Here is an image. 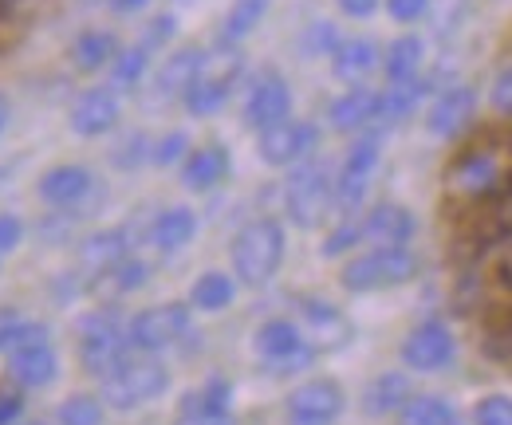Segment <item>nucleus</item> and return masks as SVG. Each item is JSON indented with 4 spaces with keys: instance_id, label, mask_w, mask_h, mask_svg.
Returning a JSON list of instances; mask_svg holds the SVG:
<instances>
[{
    "instance_id": "nucleus-33",
    "label": "nucleus",
    "mask_w": 512,
    "mask_h": 425,
    "mask_svg": "<svg viewBox=\"0 0 512 425\" xmlns=\"http://www.w3.org/2000/svg\"><path fill=\"white\" fill-rule=\"evenodd\" d=\"M402 425H453L457 414L446 398H434V394H422V398H410L402 410Z\"/></svg>"
},
{
    "instance_id": "nucleus-1",
    "label": "nucleus",
    "mask_w": 512,
    "mask_h": 425,
    "mask_svg": "<svg viewBox=\"0 0 512 425\" xmlns=\"http://www.w3.org/2000/svg\"><path fill=\"white\" fill-rule=\"evenodd\" d=\"M284 264V229L272 217H256L249 221L237 237H233V272L241 276V284L264 288Z\"/></svg>"
},
{
    "instance_id": "nucleus-49",
    "label": "nucleus",
    "mask_w": 512,
    "mask_h": 425,
    "mask_svg": "<svg viewBox=\"0 0 512 425\" xmlns=\"http://www.w3.org/2000/svg\"><path fill=\"white\" fill-rule=\"evenodd\" d=\"M4 122H8V107H4V99H0V130H4Z\"/></svg>"
},
{
    "instance_id": "nucleus-25",
    "label": "nucleus",
    "mask_w": 512,
    "mask_h": 425,
    "mask_svg": "<svg viewBox=\"0 0 512 425\" xmlns=\"http://www.w3.org/2000/svg\"><path fill=\"white\" fill-rule=\"evenodd\" d=\"M497 178H501V170L489 154H465L449 174L453 189H461V193H489V189H497Z\"/></svg>"
},
{
    "instance_id": "nucleus-42",
    "label": "nucleus",
    "mask_w": 512,
    "mask_h": 425,
    "mask_svg": "<svg viewBox=\"0 0 512 425\" xmlns=\"http://www.w3.org/2000/svg\"><path fill=\"white\" fill-rule=\"evenodd\" d=\"M170 36H174V16H158V20L146 28V36H142V48H146V52H154V48H162Z\"/></svg>"
},
{
    "instance_id": "nucleus-44",
    "label": "nucleus",
    "mask_w": 512,
    "mask_h": 425,
    "mask_svg": "<svg viewBox=\"0 0 512 425\" xmlns=\"http://www.w3.org/2000/svg\"><path fill=\"white\" fill-rule=\"evenodd\" d=\"M24 410V398L16 390H0V425H12Z\"/></svg>"
},
{
    "instance_id": "nucleus-8",
    "label": "nucleus",
    "mask_w": 512,
    "mask_h": 425,
    "mask_svg": "<svg viewBox=\"0 0 512 425\" xmlns=\"http://www.w3.org/2000/svg\"><path fill=\"white\" fill-rule=\"evenodd\" d=\"M316 142H320V130L312 122L284 119L276 126H268V130H260L256 150H260V158L268 166H296L316 150Z\"/></svg>"
},
{
    "instance_id": "nucleus-31",
    "label": "nucleus",
    "mask_w": 512,
    "mask_h": 425,
    "mask_svg": "<svg viewBox=\"0 0 512 425\" xmlns=\"http://www.w3.org/2000/svg\"><path fill=\"white\" fill-rule=\"evenodd\" d=\"M268 4H272V0H233V8H229V16H225V28H221V40H225V44L245 40L256 24L264 20Z\"/></svg>"
},
{
    "instance_id": "nucleus-34",
    "label": "nucleus",
    "mask_w": 512,
    "mask_h": 425,
    "mask_svg": "<svg viewBox=\"0 0 512 425\" xmlns=\"http://www.w3.org/2000/svg\"><path fill=\"white\" fill-rule=\"evenodd\" d=\"M229 402H233V394H229V382H225V378H213V382H205L197 394H190V398H186V406H182V410L229 414Z\"/></svg>"
},
{
    "instance_id": "nucleus-12",
    "label": "nucleus",
    "mask_w": 512,
    "mask_h": 425,
    "mask_svg": "<svg viewBox=\"0 0 512 425\" xmlns=\"http://www.w3.org/2000/svg\"><path fill=\"white\" fill-rule=\"evenodd\" d=\"M375 166H379V138L371 134V138H359V142L347 150L343 166H339V178H335V205H339V209L351 213V209L367 197V185H371Z\"/></svg>"
},
{
    "instance_id": "nucleus-26",
    "label": "nucleus",
    "mask_w": 512,
    "mask_h": 425,
    "mask_svg": "<svg viewBox=\"0 0 512 425\" xmlns=\"http://www.w3.org/2000/svg\"><path fill=\"white\" fill-rule=\"evenodd\" d=\"M422 56H426V48H422L418 36H398V40L386 48V60H383L386 79H390V83H410V79H418Z\"/></svg>"
},
{
    "instance_id": "nucleus-23",
    "label": "nucleus",
    "mask_w": 512,
    "mask_h": 425,
    "mask_svg": "<svg viewBox=\"0 0 512 425\" xmlns=\"http://www.w3.org/2000/svg\"><path fill=\"white\" fill-rule=\"evenodd\" d=\"M91 182H95V178H91V170H83V166H56V170L44 174L40 197H44L48 205H75V201L87 197Z\"/></svg>"
},
{
    "instance_id": "nucleus-41",
    "label": "nucleus",
    "mask_w": 512,
    "mask_h": 425,
    "mask_svg": "<svg viewBox=\"0 0 512 425\" xmlns=\"http://www.w3.org/2000/svg\"><path fill=\"white\" fill-rule=\"evenodd\" d=\"M182 150H186V134H182V130H174V134H166V138L158 142L154 162H158V166H170V162H178V158H182Z\"/></svg>"
},
{
    "instance_id": "nucleus-36",
    "label": "nucleus",
    "mask_w": 512,
    "mask_h": 425,
    "mask_svg": "<svg viewBox=\"0 0 512 425\" xmlns=\"http://www.w3.org/2000/svg\"><path fill=\"white\" fill-rule=\"evenodd\" d=\"M103 422V402L91 394H75L60 406V425H99Z\"/></svg>"
},
{
    "instance_id": "nucleus-32",
    "label": "nucleus",
    "mask_w": 512,
    "mask_h": 425,
    "mask_svg": "<svg viewBox=\"0 0 512 425\" xmlns=\"http://www.w3.org/2000/svg\"><path fill=\"white\" fill-rule=\"evenodd\" d=\"M300 315L308 319V327L316 331V339H323V343H343V335L351 331L347 319L331 304H320V300H304V304H300Z\"/></svg>"
},
{
    "instance_id": "nucleus-45",
    "label": "nucleus",
    "mask_w": 512,
    "mask_h": 425,
    "mask_svg": "<svg viewBox=\"0 0 512 425\" xmlns=\"http://www.w3.org/2000/svg\"><path fill=\"white\" fill-rule=\"evenodd\" d=\"M20 237H24L20 221L16 217H0V252H12L20 244Z\"/></svg>"
},
{
    "instance_id": "nucleus-28",
    "label": "nucleus",
    "mask_w": 512,
    "mask_h": 425,
    "mask_svg": "<svg viewBox=\"0 0 512 425\" xmlns=\"http://www.w3.org/2000/svg\"><path fill=\"white\" fill-rule=\"evenodd\" d=\"M71 60L79 71H99V67L119 60V40L111 32H83L71 48Z\"/></svg>"
},
{
    "instance_id": "nucleus-17",
    "label": "nucleus",
    "mask_w": 512,
    "mask_h": 425,
    "mask_svg": "<svg viewBox=\"0 0 512 425\" xmlns=\"http://www.w3.org/2000/svg\"><path fill=\"white\" fill-rule=\"evenodd\" d=\"M201 60H205V52L201 48H178V52H170L166 63L158 67V75H154V91H158V99H174V95H186L190 91V83L197 79V71H201Z\"/></svg>"
},
{
    "instance_id": "nucleus-30",
    "label": "nucleus",
    "mask_w": 512,
    "mask_h": 425,
    "mask_svg": "<svg viewBox=\"0 0 512 425\" xmlns=\"http://www.w3.org/2000/svg\"><path fill=\"white\" fill-rule=\"evenodd\" d=\"M426 95V83L422 79H410V83H390V91L379 95V119L383 122H398L406 119L414 107H418V99Z\"/></svg>"
},
{
    "instance_id": "nucleus-21",
    "label": "nucleus",
    "mask_w": 512,
    "mask_h": 425,
    "mask_svg": "<svg viewBox=\"0 0 512 425\" xmlns=\"http://www.w3.org/2000/svg\"><path fill=\"white\" fill-rule=\"evenodd\" d=\"M8 370H12V378H16L20 386H48V382H56L60 363H56V351H52L48 343H36V347L12 351Z\"/></svg>"
},
{
    "instance_id": "nucleus-48",
    "label": "nucleus",
    "mask_w": 512,
    "mask_h": 425,
    "mask_svg": "<svg viewBox=\"0 0 512 425\" xmlns=\"http://www.w3.org/2000/svg\"><path fill=\"white\" fill-rule=\"evenodd\" d=\"M111 4H115V8H119V12H134V8H142V4H146V0H111Z\"/></svg>"
},
{
    "instance_id": "nucleus-14",
    "label": "nucleus",
    "mask_w": 512,
    "mask_h": 425,
    "mask_svg": "<svg viewBox=\"0 0 512 425\" xmlns=\"http://www.w3.org/2000/svg\"><path fill=\"white\" fill-rule=\"evenodd\" d=\"M115 122H119V99H115V91H107V87L83 91V95L75 99V107H71V130L83 134V138H99V134H107Z\"/></svg>"
},
{
    "instance_id": "nucleus-5",
    "label": "nucleus",
    "mask_w": 512,
    "mask_h": 425,
    "mask_svg": "<svg viewBox=\"0 0 512 425\" xmlns=\"http://www.w3.org/2000/svg\"><path fill=\"white\" fill-rule=\"evenodd\" d=\"M331 201H335V182H331L327 166H320V162H308V166H300V170L288 178L284 209H288V217H292L300 229H316L323 217H327Z\"/></svg>"
},
{
    "instance_id": "nucleus-50",
    "label": "nucleus",
    "mask_w": 512,
    "mask_h": 425,
    "mask_svg": "<svg viewBox=\"0 0 512 425\" xmlns=\"http://www.w3.org/2000/svg\"><path fill=\"white\" fill-rule=\"evenodd\" d=\"M4 12H8V0H0V16H4Z\"/></svg>"
},
{
    "instance_id": "nucleus-15",
    "label": "nucleus",
    "mask_w": 512,
    "mask_h": 425,
    "mask_svg": "<svg viewBox=\"0 0 512 425\" xmlns=\"http://www.w3.org/2000/svg\"><path fill=\"white\" fill-rule=\"evenodd\" d=\"M414 237V213L406 205H375L363 221H359V241L367 244H406Z\"/></svg>"
},
{
    "instance_id": "nucleus-10",
    "label": "nucleus",
    "mask_w": 512,
    "mask_h": 425,
    "mask_svg": "<svg viewBox=\"0 0 512 425\" xmlns=\"http://www.w3.org/2000/svg\"><path fill=\"white\" fill-rule=\"evenodd\" d=\"M453 355H457V339H453V331H449L446 323H438V319L418 323L406 335V343H402V363L410 366V370H422V374L449 366Z\"/></svg>"
},
{
    "instance_id": "nucleus-11",
    "label": "nucleus",
    "mask_w": 512,
    "mask_h": 425,
    "mask_svg": "<svg viewBox=\"0 0 512 425\" xmlns=\"http://www.w3.org/2000/svg\"><path fill=\"white\" fill-rule=\"evenodd\" d=\"M343 414V386L331 378H312L292 390L288 422L292 425H331Z\"/></svg>"
},
{
    "instance_id": "nucleus-2",
    "label": "nucleus",
    "mask_w": 512,
    "mask_h": 425,
    "mask_svg": "<svg viewBox=\"0 0 512 425\" xmlns=\"http://www.w3.org/2000/svg\"><path fill=\"white\" fill-rule=\"evenodd\" d=\"M170 386V370L150 359V355H127L103 378V402L111 410H138L146 402H154L158 394H166Z\"/></svg>"
},
{
    "instance_id": "nucleus-46",
    "label": "nucleus",
    "mask_w": 512,
    "mask_h": 425,
    "mask_svg": "<svg viewBox=\"0 0 512 425\" xmlns=\"http://www.w3.org/2000/svg\"><path fill=\"white\" fill-rule=\"evenodd\" d=\"M174 425H233L229 414H205V410H182V418Z\"/></svg>"
},
{
    "instance_id": "nucleus-4",
    "label": "nucleus",
    "mask_w": 512,
    "mask_h": 425,
    "mask_svg": "<svg viewBox=\"0 0 512 425\" xmlns=\"http://www.w3.org/2000/svg\"><path fill=\"white\" fill-rule=\"evenodd\" d=\"M241 71H245V56H241L237 48H221V52L205 56V60H201V71H197V79H193L190 91H186V107H190V115H201V119H205V115L221 111V107L229 103V95H233Z\"/></svg>"
},
{
    "instance_id": "nucleus-20",
    "label": "nucleus",
    "mask_w": 512,
    "mask_h": 425,
    "mask_svg": "<svg viewBox=\"0 0 512 425\" xmlns=\"http://www.w3.org/2000/svg\"><path fill=\"white\" fill-rule=\"evenodd\" d=\"M379 67V48H375V40H343V44H335V52H331V71L343 79V83H363L371 71Z\"/></svg>"
},
{
    "instance_id": "nucleus-7",
    "label": "nucleus",
    "mask_w": 512,
    "mask_h": 425,
    "mask_svg": "<svg viewBox=\"0 0 512 425\" xmlns=\"http://www.w3.org/2000/svg\"><path fill=\"white\" fill-rule=\"evenodd\" d=\"M256 351L260 359L272 366V374H288L292 366H308L312 363V347L304 343L300 327L292 319H268L260 331H256Z\"/></svg>"
},
{
    "instance_id": "nucleus-47",
    "label": "nucleus",
    "mask_w": 512,
    "mask_h": 425,
    "mask_svg": "<svg viewBox=\"0 0 512 425\" xmlns=\"http://www.w3.org/2000/svg\"><path fill=\"white\" fill-rule=\"evenodd\" d=\"M339 8H343L347 16H371V12L379 8V0H339Z\"/></svg>"
},
{
    "instance_id": "nucleus-29",
    "label": "nucleus",
    "mask_w": 512,
    "mask_h": 425,
    "mask_svg": "<svg viewBox=\"0 0 512 425\" xmlns=\"http://www.w3.org/2000/svg\"><path fill=\"white\" fill-rule=\"evenodd\" d=\"M237 296V284L225 276V272H205L190 292V304L201 307V311H225Z\"/></svg>"
},
{
    "instance_id": "nucleus-35",
    "label": "nucleus",
    "mask_w": 512,
    "mask_h": 425,
    "mask_svg": "<svg viewBox=\"0 0 512 425\" xmlns=\"http://www.w3.org/2000/svg\"><path fill=\"white\" fill-rule=\"evenodd\" d=\"M123 252H127V237L115 229V233H99V237H91L87 248H83V256L91 260V264H99V268H115L119 260H123Z\"/></svg>"
},
{
    "instance_id": "nucleus-3",
    "label": "nucleus",
    "mask_w": 512,
    "mask_h": 425,
    "mask_svg": "<svg viewBox=\"0 0 512 425\" xmlns=\"http://www.w3.org/2000/svg\"><path fill=\"white\" fill-rule=\"evenodd\" d=\"M414 276H418V256L406 244H386V248H371V252L355 256L339 280L347 292H386Z\"/></svg>"
},
{
    "instance_id": "nucleus-22",
    "label": "nucleus",
    "mask_w": 512,
    "mask_h": 425,
    "mask_svg": "<svg viewBox=\"0 0 512 425\" xmlns=\"http://www.w3.org/2000/svg\"><path fill=\"white\" fill-rule=\"evenodd\" d=\"M193 233H197V217H193V209L186 205H174V209H166V213H158V221H154V229H150V241L158 252H182L186 244L193 241Z\"/></svg>"
},
{
    "instance_id": "nucleus-38",
    "label": "nucleus",
    "mask_w": 512,
    "mask_h": 425,
    "mask_svg": "<svg viewBox=\"0 0 512 425\" xmlns=\"http://www.w3.org/2000/svg\"><path fill=\"white\" fill-rule=\"evenodd\" d=\"M473 422L477 425H512V398L509 394H489V398H481Z\"/></svg>"
},
{
    "instance_id": "nucleus-40",
    "label": "nucleus",
    "mask_w": 512,
    "mask_h": 425,
    "mask_svg": "<svg viewBox=\"0 0 512 425\" xmlns=\"http://www.w3.org/2000/svg\"><path fill=\"white\" fill-rule=\"evenodd\" d=\"M489 99H493V111H501V115H512V67L497 71Z\"/></svg>"
},
{
    "instance_id": "nucleus-18",
    "label": "nucleus",
    "mask_w": 512,
    "mask_h": 425,
    "mask_svg": "<svg viewBox=\"0 0 512 425\" xmlns=\"http://www.w3.org/2000/svg\"><path fill=\"white\" fill-rule=\"evenodd\" d=\"M327 119H331L335 130H343V134L371 126V122L379 119V91H371V87H351L347 95H339V99L331 103Z\"/></svg>"
},
{
    "instance_id": "nucleus-16",
    "label": "nucleus",
    "mask_w": 512,
    "mask_h": 425,
    "mask_svg": "<svg viewBox=\"0 0 512 425\" xmlns=\"http://www.w3.org/2000/svg\"><path fill=\"white\" fill-rule=\"evenodd\" d=\"M473 107H477L473 87L457 83V87H449V91H442V95L434 99V107H430V115H426V130L438 134V138H453L457 130H465V122L473 119Z\"/></svg>"
},
{
    "instance_id": "nucleus-27",
    "label": "nucleus",
    "mask_w": 512,
    "mask_h": 425,
    "mask_svg": "<svg viewBox=\"0 0 512 425\" xmlns=\"http://www.w3.org/2000/svg\"><path fill=\"white\" fill-rule=\"evenodd\" d=\"M36 343H48V327L44 323H32L24 319L20 311H0V351H24V347H36Z\"/></svg>"
},
{
    "instance_id": "nucleus-6",
    "label": "nucleus",
    "mask_w": 512,
    "mask_h": 425,
    "mask_svg": "<svg viewBox=\"0 0 512 425\" xmlns=\"http://www.w3.org/2000/svg\"><path fill=\"white\" fill-rule=\"evenodd\" d=\"M190 331V307L182 304H158V307H146L130 319L127 327V339L134 351L142 355H154V351H166L174 347L182 335Z\"/></svg>"
},
{
    "instance_id": "nucleus-13",
    "label": "nucleus",
    "mask_w": 512,
    "mask_h": 425,
    "mask_svg": "<svg viewBox=\"0 0 512 425\" xmlns=\"http://www.w3.org/2000/svg\"><path fill=\"white\" fill-rule=\"evenodd\" d=\"M292 115V91H288V79L280 71H260L256 83L249 87V99H245V122L253 130H268L276 122H284Z\"/></svg>"
},
{
    "instance_id": "nucleus-37",
    "label": "nucleus",
    "mask_w": 512,
    "mask_h": 425,
    "mask_svg": "<svg viewBox=\"0 0 512 425\" xmlns=\"http://www.w3.org/2000/svg\"><path fill=\"white\" fill-rule=\"evenodd\" d=\"M146 63H150V52H146L142 44H134L130 52H119V60H115V83H119V87H134V83L142 79Z\"/></svg>"
},
{
    "instance_id": "nucleus-24",
    "label": "nucleus",
    "mask_w": 512,
    "mask_h": 425,
    "mask_svg": "<svg viewBox=\"0 0 512 425\" xmlns=\"http://www.w3.org/2000/svg\"><path fill=\"white\" fill-rule=\"evenodd\" d=\"M406 402H410V382H406V374H379V378L367 386V394H363V410H367L371 418L394 414V410H402Z\"/></svg>"
},
{
    "instance_id": "nucleus-19",
    "label": "nucleus",
    "mask_w": 512,
    "mask_h": 425,
    "mask_svg": "<svg viewBox=\"0 0 512 425\" xmlns=\"http://www.w3.org/2000/svg\"><path fill=\"white\" fill-rule=\"evenodd\" d=\"M225 178H229V150L221 142H209V146L193 150L190 158H186V166H182V182L190 185L193 193L213 189V185H221Z\"/></svg>"
},
{
    "instance_id": "nucleus-9",
    "label": "nucleus",
    "mask_w": 512,
    "mask_h": 425,
    "mask_svg": "<svg viewBox=\"0 0 512 425\" xmlns=\"http://www.w3.org/2000/svg\"><path fill=\"white\" fill-rule=\"evenodd\" d=\"M127 355H130V339L123 335V327H119L115 319L99 315V319L87 323L83 343H79V359H83V366H87V374L107 378Z\"/></svg>"
},
{
    "instance_id": "nucleus-43",
    "label": "nucleus",
    "mask_w": 512,
    "mask_h": 425,
    "mask_svg": "<svg viewBox=\"0 0 512 425\" xmlns=\"http://www.w3.org/2000/svg\"><path fill=\"white\" fill-rule=\"evenodd\" d=\"M426 8H430V0H386V12H390L394 20H402V24L418 20Z\"/></svg>"
},
{
    "instance_id": "nucleus-39",
    "label": "nucleus",
    "mask_w": 512,
    "mask_h": 425,
    "mask_svg": "<svg viewBox=\"0 0 512 425\" xmlns=\"http://www.w3.org/2000/svg\"><path fill=\"white\" fill-rule=\"evenodd\" d=\"M111 276H115V288H119V292H134V288L146 284L150 268H146L142 260H119V264L111 268Z\"/></svg>"
}]
</instances>
